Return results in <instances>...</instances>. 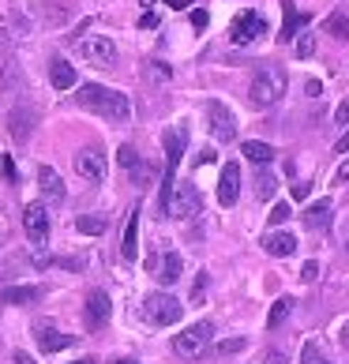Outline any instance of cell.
I'll return each instance as SVG.
<instances>
[{"label":"cell","mask_w":349,"mask_h":364,"mask_svg":"<svg viewBox=\"0 0 349 364\" xmlns=\"http://www.w3.org/2000/svg\"><path fill=\"white\" fill-rule=\"evenodd\" d=\"M289 214H293V210H289V203H278L271 214H267V218H271V225H281V222H289Z\"/></svg>","instance_id":"cell-33"},{"label":"cell","mask_w":349,"mask_h":364,"mask_svg":"<svg viewBox=\"0 0 349 364\" xmlns=\"http://www.w3.org/2000/svg\"><path fill=\"white\" fill-rule=\"evenodd\" d=\"M240 196V166L237 161H230V166L222 169V181H218V203L222 207H233Z\"/></svg>","instance_id":"cell-14"},{"label":"cell","mask_w":349,"mask_h":364,"mask_svg":"<svg viewBox=\"0 0 349 364\" xmlns=\"http://www.w3.org/2000/svg\"><path fill=\"white\" fill-rule=\"evenodd\" d=\"M117 161H120V166H124V169H136L139 166V154H136V146H120V151H117Z\"/></svg>","instance_id":"cell-30"},{"label":"cell","mask_w":349,"mask_h":364,"mask_svg":"<svg viewBox=\"0 0 349 364\" xmlns=\"http://www.w3.org/2000/svg\"><path fill=\"white\" fill-rule=\"evenodd\" d=\"M304 23H308V16H301V11H297V8H293L289 0H286V19H281V34H278V38L289 46L293 38H297V31H301Z\"/></svg>","instance_id":"cell-22"},{"label":"cell","mask_w":349,"mask_h":364,"mask_svg":"<svg viewBox=\"0 0 349 364\" xmlns=\"http://www.w3.org/2000/svg\"><path fill=\"white\" fill-rule=\"evenodd\" d=\"M301 278H304V282H316V278H319V263L308 259V263L301 267Z\"/></svg>","instance_id":"cell-34"},{"label":"cell","mask_w":349,"mask_h":364,"mask_svg":"<svg viewBox=\"0 0 349 364\" xmlns=\"http://www.w3.org/2000/svg\"><path fill=\"white\" fill-rule=\"evenodd\" d=\"M334 151H338V154H349V132H345V136L338 139V146H334Z\"/></svg>","instance_id":"cell-43"},{"label":"cell","mask_w":349,"mask_h":364,"mask_svg":"<svg viewBox=\"0 0 349 364\" xmlns=\"http://www.w3.org/2000/svg\"><path fill=\"white\" fill-rule=\"evenodd\" d=\"M79 57H83L87 64H94V68H113L117 64V46L105 34H90V38L79 42Z\"/></svg>","instance_id":"cell-6"},{"label":"cell","mask_w":349,"mask_h":364,"mask_svg":"<svg viewBox=\"0 0 349 364\" xmlns=\"http://www.w3.org/2000/svg\"><path fill=\"white\" fill-rule=\"evenodd\" d=\"M345 181H349V158L342 161L338 169H334V184H345Z\"/></svg>","instance_id":"cell-37"},{"label":"cell","mask_w":349,"mask_h":364,"mask_svg":"<svg viewBox=\"0 0 349 364\" xmlns=\"http://www.w3.org/2000/svg\"><path fill=\"white\" fill-rule=\"evenodd\" d=\"M207 23H210V16H207L203 8H199V11H192V26H195V31H203Z\"/></svg>","instance_id":"cell-36"},{"label":"cell","mask_w":349,"mask_h":364,"mask_svg":"<svg viewBox=\"0 0 349 364\" xmlns=\"http://www.w3.org/2000/svg\"><path fill=\"white\" fill-rule=\"evenodd\" d=\"M286 72L281 68H259L256 79H252V87H248V98L256 109H271V105L281 102V94H286Z\"/></svg>","instance_id":"cell-2"},{"label":"cell","mask_w":349,"mask_h":364,"mask_svg":"<svg viewBox=\"0 0 349 364\" xmlns=\"http://www.w3.org/2000/svg\"><path fill=\"white\" fill-rule=\"evenodd\" d=\"M0 166H4V177H8V181H16V177H19V173H16V161H11L8 154H0Z\"/></svg>","instance_id":"cell-35"},{"label":"cell","mask_w":349,"mask_h":364,"mask_svg":"<svg viewBox=\"0 0 349 364\" xmlns=\"http://www.w3.org/2000/svg\"><path fill=\"white\" fill-rule=\"evenodd\" d=\"M316 53V34H297V57L308 60Z\"/></svg>","instance_id":"cell-31"},{"label":"cell","mask_w":349,"mask_h":364,"mask_svg":"<svg viewBox=\"0 0 349 364\" xmlns=\"http://www.w3.org/2000/svg\"><path fill=\"white\" fill-rule=\"evenodd\" d=\"M109 312H113L109 293H105V289H90V293H87V304H83L87 327H90V331H102L105 323H109Z\"/></svg>","instance_id":"cell-10"},{"label":"cell","mask_w":349,"mask_h":364,"mask_svg":"<svg viewBox=\"0 0 349 364\" xmlns=\"http://www.w3.org/2000/svg\"><path fill=\"white\" fill-rule=\"evenodd\" d=\"M334 120H338V124H349V98L338 105V109H334Z\"/></svg>","instance_id":"cell-38"},{"label":"cell","mask_w":349,"mask_h":364,"mask_svg":"<svg viewBox=\"0 0 349 364\" xmlns=\"http://www.w3.org/2000/svg\"><path fill=\"white\" fill-rule=\"evenodd\" d=\"M75 229L87 237H98V233H105V218L102 214H83V218H75Z\"/></svg>","instance_id":"cell-26"},{"label":"cell","mask_w":349,"mask_h":364,"mask_svg":"<svg viewBox=\"0 0 349 364\" xmlns=\"http://www.w3.org/2000/svg\"><path fill=\"white\" fill-rule=\"evenodd\" d=\"M301 364H331V357H327L316 342H308V346L301 349Z\"/></svg>","instance_id":"cell-29"},{"label":"cell","mask_w":349,"mask_h":364,"mask_svg":"<svg viewBox=\"0 0 349 364\" xmlns=\"http://www.w3.org/2000/svg\"><path fill=\"white\" fill-rule=\"evenodd\" d=\"M151 274L162 282V286H173V282H181V255L177 252H162V255H151Z\"/></svg>","instance_id":"cell-13"},{"label":"cell","mask_w":349,"mask_h":364,"mask_svg":"<svg viewBox=\"0 0 349 364\" xmlns=\"http://www.w3.org/2000/svg\"><path fill=\"white\" fill-rule=\"evenodd\" d=\"M42 286H8L4 293H0V301L11 304V308H23V304H38L42 301Z\"/></svg>","instance_id":"cell-15"},{"label":"cell","mask_w":349,"mask_h":364,"mask_svg":"<svg viewBox=\"0 0 349 364\" xmlns=\"http://www.w3.org/2000/svg\"><path fill=\"white\" fill-rule=\"evenodd\" d=\"M293 304H297L293 296H278V301H274V308H271V316H267V327H271V331H274V327H281V323L289 319Z\"/></svg>","instance_id":"cell-25"},{"label":"cell","mask_w":349,"mask_h":364,"mask_svg":"<svg viewBox=\"0 0 349 364\" xmlns=\"http://www.w3.org/2000/svg\"><path fill=\"white\" fill-rule=\"evenodd\" d=\"M304 90H308V98H319V94H323V87H319L316 79H308V83H304Z\"/></svg>","instance_id":"cell-40"},{"label":"cell","mask_w":349,"mask_h":364,"mask_svg":"<svg viewBox=\"0 0 349 364\" xmlns=\"http://www.w3.org/2000/svg\"><path fill=\"white\" fill-rule=\"evenodd\" d=\"M131 181H136L139 188H151L158 181V166H154V161H139V166L131 169Z\"/></svg>","instance_id":"cell-27"},{"label":"cell","mask_w":349,"mask_h":364,"mask_svg":"<svg viewBox=\"0 0 349 364\" xmlns=\"http://www.w3.org/2000/svg\"><path fill=\"white\" fill-rule=\"evenodd\" d=\"M169 218H192V214H199V192H195V184H177L173 181L169 188V199H166V207H162Z\"/></svg>","instance_id":"cell-5"},{"label":"cell","mask_w":349,"mask_h":364,"mask_svg":"<svg viewBox=\"0 0 349 364\" xmlns=\"http://www.w3.org/2000/svg\"><path fill=\"white\" fill-rule=\"evenodd\" d=\"M151 72H154L158 79H169V75H173V72L166 68V64H162V60H154V68H151Z\"/></svg>","instance_id":"cell-41"},{"label":"cell","mask_w":349,"mask_h":364,"mask_svg":"<svg viewBox=\"0 0 349 364\" xmlns=\"http://www.w3.org/2000/svg\"><path fill=\"white\" fill-rule=\"evenodd\" d=\"M38 184H42V192L49 196V203H64V181H60L57 169L38 166Z\"/></svg>","instance_id":"cell-17"},{"label":"cell","mask_w":349,"mask_h":364,"mask_svg":"<svg viewBox=\"0 0 349 364\" xmlns=\"http://www.w3.org/2000/svg\"><path fill=\"white\" fill-rule=\"evenodd\" d=\"M120 255L131 263L139 255V210L128 214V225H124V245H120Z\"/></svg>","instance_id":"cell-18"},{"label":"cell","mask_w":349,"mask_h":364,"mask_svg":"<svg viewBox=\"0 0 349 364\" xmlns=\"http://www.w3.org/2000/svg\"><path fill=\"white\" fill-rule=\"evenodd\" d=\"M210 338H214V323L203 319V323H192L188 331H181L177 338H173V349H177L181 357L192 360V357H199V353H203V349L210 346Z\"/></svg>","instance_id":"cell-4"},{"label":"cell","mask_w":349,"mask_h":364,"mask_svg":"<svg viewBox=\"0 0 349 364\" xmlns=\"http://www.w3.org/2000/svg\"><path fill=\"white\" fill-rule=\"evenodd\" d=\"M240 154H245L248 161H256V166H271L274 146L271 143H259V139H248V143H240Z\"/></svg>","instance_id":"cell-21"},{"label":"cell","mask_w":349,"mask_h":364,"mask_svg":"<svg viewBox=\"0 0 349 364\" xmlns=\"http://www.w3.org/2000/svg\"><path fill=\"white\" fill-rule=\"evenodd\" d=\"M23 229H26V237H31V245L42 248L45 240H49V210L42 203H26L23 210Z\"/></svg>","instance_id":"cell-9"},{"label":"cell","mask_w":349,"mask_h":364,"mask_svg":"<svg viewBox=\"0 0 349 364\" xmlns=\"http://www.w3.org/2000/svg\"><path fill=\"white\" fill-rule=\"evenodd\" d=\"M207 117H210V136L218 139V143L237 139V117L225 109L222 102H207Z\"/></svg>","instance_id":"cell-8"},{"label":"cell","mask_w":349,"mask_h":364,"mask_svg":"<svg viewBox=\"0 0 349 364\" xmlns=\"http://www.w3.org/2000/svg\"><path fill=\"white\" fill-rule=\"evenodd\" d=\"M304 225L308 229H327L331 225V199H319L304 210Z\"/></svg>","instance_id":"cell-23"},{"label":"cell","mask_w":349,"mask_h":364,"mask_svg":"<svg viewBox=\"0 0 349 364\" xmlns=\"http://www.w3.org/2000/svg\"><path fill=\"white\" fill-rule=\"evenodd\" d=\"M342 346L349 349V323H345V327H342Z\"/></svg>","instance_id":"cell-46"},{"label":"cell","mask_w":349,"mask_h":364,"mask_svg":"<svg viewBox=\"0 0 349 364\" xmlns=\"http://www.w3.org/2000/svg\"><path fill=\"white\" fill-rule=\"evenodd\" d=\"M75 364H98V360H94V357H83V360H75Z\"/></svg>","instance_id":"cell-47"},{"label":"cell","mask_w":349,"mask_h":364,"mask_svg":"<svg viewBox=\"0 0 349 364\" xmlns=\"http://www.w3.org/2000/svg\"><path fill=\"white\" fill-rule=\"evenodd\" d=\"M113 364H139V360H131V357H124V360H113Z\"/></svg>","instance_id":"cell-48"},{"label":"cell","mask_w":349,"mask_h":364,"mask_svg":"<svg viewBox=\"0 0 349 364\" xmlns=\"http://www.w3.org/2000/svg\"><path fill=\"white\" fill-rule=\"evenodd\" d=\"M49 79H53V87H57V90H72L75 83H79V75H75V68H72V64L68 60H53L49 64Z\"/></svg>","instance_id":"cell-19"},{"label":"cell","mask_w":349,"mask_h":364,"mask_svg":"<svg viewBox=\"0 0 349 364\" xmlns=\"http://www.w3.org/2000/svg\"><path fill=\"white\" fill-rule=\"evenodd\" d=\"M8 83H16V64H11V57L0 53V87H8Z\"/></svg>","instance_id":"cell-32"},{"label":"cell","mask_w":349,"mask_h":364,"mask_svg":"<svg viewBox=\"0 0 349 364\" xmlns=\"http://www.w3.org/2000/svg\"><path fill=\"white\" fill-rule=\"evenodd\" d=\"M240 346H245L240 338H233V342H222V353H230V349H240Z\"/></svg>","instance_id":"cell-45"},{"label":"cell","mask_w":349,"mask_h":364,"mask_svg":"<svg viewBox=\"0 0 349 364\" xmlns=\"http://www.w3.org/2000/svg\"><path fill=\"white\" fill-rule=\"evenodd\" d=\"M139 26H143V31H151V26H158V16H154V11H143Z\"/></svg>","instance_id":"cell-39"},{"label":"cell","mask_w":349,"mask_h":364,"mask_svg":"<svg viewBox=\"0 0 349 364\" xmlns=\"http://www.w3.org/2000/svg\"><path fill=\"white\" fill-rule=\"evenodd\" d=\"M184 316V304L173 293H151L143 296V319L154 323V327H173Z\"/></svg>","instance_id":"cell-3"},{"label":"cell","mask_w":349,"mask_h":364,"mask_svg":"<svg viewBox=\"0 0 349 364\" xmlns=\"http://www.w3.org/2000/svg\"><path fill=\"white\" fill-rule=\"evenodd\" d=\"M263 252L274 255V259H286V255L297 252V237L293 233H267L263 237Z\"/></svg>","instance_id":"cell-16"},{"label":"cell","mask_w":349,"mask_h":364,"mask_svg":"<svg viewBox=\"0 0 349 364\" xmlns=\"http://www.w3.org/2000/svg\"><path fill=\"white\" fill-rule=\"evenodd\" d=\"M263 31H267V23H263L259 11H240V16L230 23V42L233 46H252Z\"/></svg>","instance_id":"cell-7"},{"label":"cell","mask_w":349,"mask_h":364,"mask_svg":"<svg viewBox=\"0 0 349 364\" xmlns=\"http://www.w3.org/2000/svg\"><path fill=\"white\" fill-rule=\"evenodd\" d=\"M11 360H16V364H34V357H26V353H19V349H16V353H11Z\"/></svg>","instance_id":"cell-44"},{"label":"cell","mask_w":349,"mask_h":364,"mask_svg":"<svg viewBox=\"0 0 349 364\" xmlns=\"http://www.w3.org/2000/svg\"><path fill=\"white\" fill-rule=\"evenodd\" d=\"M75 173L90 184H102L105 181V154L94 151V146H87V151L75 154Z\"/></svg>","instance_id":"cell-12"},{"label":"cell","mask_w":349,"mask_h":364,"mask_svg":"<svg viewBox=\"0 0 349 364\" xmlns=\"http://www.w3.org/2000/svg\"><path fill=\"white\" fill-rule=\"evenodd\" d=\"M274 192H278V181H274V177H271V173H267V169H263V173H259V177H256V196H259V199H271Z\"/></svg>","instance_id":"cell-28"},{"label":"cell","mask_w":349,"mask_h":364,"mask_svg":"<svg viewBox=\"0 0 349 364\" xmlns=\"http://www.w3.org/2000/svg\"><path fill=\"white\" fill-rule=\"evenodd\" d=\"M34 342H38V349H42V353H60V349H68L75 338H72V334H64V331H57L53 323L38 319V323H34Z\"/></svg>","instance_id":"cell-11"},{"label":"cell","mask_w":349,"mask_h":364,"mask_svg":"<svg viewBox=\"0 0 349 364\" xmlns=\"http://www.w3.org/2000/svg\"><path fill=\"white\" fill-rule=\"evenodd\" d=\"M143 4H146V11H151V8H154V0H143Z\"/></svg>","instance_id":"cell-49"},{"label":"cell","mask_w":349,"mask_h":364,"mask_svg":"<svg viewBox=\"0 0 349 364\" xmlns=\"http://www.w3.org/2000/svg\"><path fill=\"white\" fill-rule=\"evenodd\" d=\"M75 102L83 105V109H90V113H98V117H105V120H113V124H124V120L131 117L128 94H120V90H113V87L87 83V87H79Z\"/></svg>","instance_id":"cell-1"},{"label":"cell","mask_w":349,"mask_h":364,"mask_svg":"<svg viewBox=\"0 0 349 364\" xmlns=\"http://www.w3.org/2000/svg\"><path fill=\"white\" fill-rule=\"evenodd\" d=\"M323 31L334 38V42H345V38H349V11H345V8L331 11V16H327V23H323Z\"/></svg>","instance_id":"cell-24"},{"label":"cell","mask_w":349,"mask_h":364,"mask_svg":"<svg viewBox=\"0 0 349 364\" xmlns=\"http://www.w3.org/2000/svg\"><path fill=\"white\" fill-rule=\"evenodd\" d=\"M31 120H34L31 109H11V113H8V132H11L19 143H26V139H31Z\"/></svg>","instance_id":"cell-20"},{"label":"cell","mask_w":349,"mask_h":364,"mask_svg":"<svg viewBox=\"0 0 349 364\" xmlns=\"http://www.w3.org/2000/svg\"><path fill=\"white\" fill-rule=\"evenodd\" d=\"M267 364H289V360H286V353H278V349H271V353H267Z\"/></svg>","instance_id":"cell-42"}]
</instances>
